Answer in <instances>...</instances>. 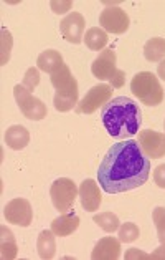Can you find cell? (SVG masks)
Here are the masks:
<instances>
[{
    "label": "cell",
    "mask_w": 165,
    "mask_h": 260,
    "mask_svg": "<svg viewBox=\"0 0 165 260\" xmlns=\"http://www.w3.org/2000/svg\"><path fill=\"white\" fill-rule=\"evenodd\" d=\"M139 236H141V231H139V227L134 222H126V224L119 225V229H117V237L120 242H124V244L134 242Z\"/></svg>",
    "instance_id": "24"
},
{
    "label": "cell",
    "mask_w": 165,
    "mask_h": 260,
    "mask_svg": "<svg viewBox=\"0 0 165 260\" xmlns=\"http://www.w3.org/2000/svg\"><path fill=\"white\" fill-rule=\"evenodd\" d=\"M79 227V217L76 214H61L60 217L53 219L52 231L56 237H68Z\"/></svg>",
    "instance_id": "16"
},
{
    "label": "cell",
    "mask_w": 165,
    "mask_h": 260,
    "mask_svg": "<svg viewBox=\"0 0 165 260\" xmlns=\"http://www.w3.org/2000/svg\"><path fill=\"white\" fill-rule=\"evenodd\" d=\"M50 80H52V85L56 91L63 90V88L69 86L74 81V77L71 75V70H69L68 65H63L61 68L56 70L55 73L50 75Z\"/></svg>",
    "instance_id": "22"
},
{
    "label": "cell",
    "mask_w": 165,
    "mask_h": 260,
    "mask_svg": "<svg viewBox=\"0 0 165 260\" xmlns=\"http://www.w3.org/2000/svg\"><path fill=\"white\" fill-rule=\"evenodd\" d=\"M152 220L155 224L158 240H160V244H165V207H155L152 212Z\"/></svg>",
    "instance_id": "25"
},
{
    "label": "cell",
    "mask_w": 165,
    "mask_h": 260,
    "mask_svg": "<svg viewBox=\"0 0 165 260\" xmlns=\"http://www.w3.org/2000/svg\"><path fill=\"white\" fill-rule=\"evenodd\" d=\"M10 50H12V35L9 30L2 28V60L0 63L5 65L10 58Z\"/></svg>",
    "instance_id": "27"
},
{
    "label": "cell",
    "mask_w": 165,
    "mask_h": 260,
    "mask_svg": "<svg viewBox=\"0 0 165 260\" xmlns=\"http://www.w3.org/2000/svg\"><path fill=\"white\" fill-rule=\"evenodd\" d=\"M0 250H2L4 260H14L18 253V247H17L14 234L5 225L0 227Z\"/></svg>",
    "instance_id": "19"
},
{
    "label": "cell",
    "mask_w": 165,
    "mask_h": 260,
    "mask_svg": "<svg viewBox=\"0 0 165 260\" xmlns=\"http://www.w3.org/2000/svg\"><path fill=\"white\" fill-rule=\"evenodd\" d=\"M126 258H150V255L141 252L139 249H131L128 253H126Z\"/></svg>",
    "instance_id": "30"
},
{
    "label": "cell",
    "mask_w": 165,
    "mask_h": 260,
    "mask_svg": "<svg viewBox=\"0 0 165 260\" xmlns=\"http://www.w3.org/2000/svg\"><path fill=\"white\" fill-rule=\"evenodd\" d=\"M79 202L85 211L94 212L98 211L101 202H103V196L99 192V186L94 179H85L79 186Z\"/></svg>",
    "instance_id": "12"
},
{
    "label": "cell",
    "mask_w": 165,
    "mask_h": 260,
    "mask_svg": "<svg viewBox=\"0 0 165 260\" xmlns=\"http://www.w3.org/2000/svg\"><path fill=\"white\" fill-rule=\"evenodd\" d=\"M78 81H73L71 85L63 88V90H58L53 96V105L55 110L60 113H66L71 111L73 108L78 106Z\"/></svg>",
    "instance_id": "13"
},
{
    "label": "cell",
    "mask_w": 165,
    "mask_h": 260,
    "mask_svg": "<svg viewBox=\"0 0 165 260\" xmlns=\"http://www.w3.org/2000/svg\"><path fill=\"white\" fill-rule=\"evenodd\" d=\"M119 257H120V240L114 237L101 239L91 252L93 260H117Z\"/></svg>",
    "instance_id": "14"
},
{
    "label": "cell",
    "mask_w": 165,
    "mask_h": 260,
    "mask_svg": "<svg viewBox=\"0 0 165 260\" xmlns=\"http://www.w3.org/2000/svg\"><path fill=\"white\" fill-rule=\"evenodd\" d=\"M163 128H165V123H163Z\"/></svg>",
    "instance_id": "33"
},
{
    "label": "cell",
    "mask_w": 165,
    "mask_h": 260,
    "mask_svg": "<svg viewBox=\"0 0 165 260\" xmlns=\"http://www.w3.org/2000/svg\"><path fill=\"white\" fill-rule=\"evenodd\" d=\"M93 222H94V224H98L101 229H103L104 232H107V234L116 232L119 229V225H120L119 217H117L116 214H112V212H101V214H96L93 217Z\"/></svg>",
    "instance_id": "23"
},
{
    "label": "cell",
    "mask_w": 165,
    "mask_h": 260,
    "mask_svg": "<svg viewBox=\"0 0 165 260\" xmlns=\"http://www.w3.org/2000/svg\"><path fill=\"white\" fill-rule=\"evenodd\" d=\"M101 119L109 136L116 139H131L141 129L142 111L134 100L117 96L103 106Z\"/></svg>",
    "instance_id": "2"
},
{
    "label": "cell",
    "mask_w": 165,
    "mask_h": 260,
    "mask_svg": "<svg viewBox=\"0 0 165 260\" xmlns=\"http://www.w3.org/2000/svg\"><path fill=\"white\" fill-rule=\"evenodd\" d=\"M154 181L160 189H165V164H160L154 169Z\"/></svg>",
    "instance_id": "28"
},
{
    "label": "cell",
    "mask_w": 165,
    "mask_h": 260,
    "mask_svg": "<svg viewBox=\"0 0 165 260\" xmlns=\"http://www.w3.org/2000/svg\"><path fill=\"white\" fill-rule=\"evenodd\" d=\"M85 28H86L85 17L78 14V12H71V14L66 15L60 23L63 39L69 43H73V45H78V43L85 40Z\"/></svg>",
    "instance_id": "10"
},
{
    "label": "cell",
    "mask_w": 165,
    "mask_h": 260,
    "mask_svg": "<svg viewBox=\"0 0 165 260\" xmlns=\"http://www.w3.org/2000/svg\"><path fill=\"white\" fill-rule=\"evenodd\" d=\"M139 146L149 159H160L165 156V133L152 129L139 131Z\"/></svg>",
    "instance_id": "8"
},
{
    "label": "cell",
    "mask_w": 165,
    "mask_h": 260,
    "mask_svg": "<svg viewBox=\"0 0 165 260\" xmlns=\"http://www.w3.org/2000/svg\"><path fill=\"white\" fill-rule=\"evenodd\" d=\"M73 2H69V0H65V2H52L50 4V7H52V10L55 12V14H65V12H69V9H71Z\"/></svg>",
    "instance_id": "29"
},
{
    "label": "cell",
    "mask_w": 165,
    "mask_h": 260,
    "mask_svg": "<svg viewBox=\"0 0 165 260\" xmlns=\"http://www.w3.org/2000/svg\"><path fill=\"white\" fill-rule=\"evenodd\" d=\"M131 91L139 98V101L147 106H157L163 101V90L160 81L150 72L137 73L131 81Z\"/></svg>",
    "instance_id": "3"
},
{
    "label": "cell",
    "mask_w": 165,
    "mask_h": 260,
    "mask_svg": "<svg viewBox=\"0 0 165 260\" xmlns=\"http://www.w3.org/2000/svg\"><path fill=\"white\" fill-rule=\"evenodd\" d=\"M78 196H79V189L76 187L74 181L68 179V177L56 179L52 184V189H50V198H52L55 209L63 214L71 211Z\"/></svg>",
    "instance_id": "4"
},
{
    "label": "cell",
    "mask_w": 165,
    "mask_h": 260,
    "mask_svg": "<svg viewBox=\"0 0 165 260\" xmlns=\"http://www.w3.org/2000/svg\"><path fill=\"white\" fill-rule=\"evenodd\" d=\"M157 75H158V78H162L165 81V58L158 63V67H157Z\"/></svg>",
    "instance_id": "32"
},
{
    "label": "cell",
    "mask_w": 165,
    "mask_h": 260,
    "mask_svg": "<svg viewBox=\"0 0 165 260\" xmlns=\"http://www.w3.org/2000/svg\"><path fill=\"white\" fill-rule=\"evenodd\" d=\"M111 100H112V86L104 83L96 85L78 103L76 113H79V115H91V113L98 111L99 108H103L106 103H109Z\"/></svg>",
    "instance_id": "6"
},
{
    "label": "cell",
    "mask_w": 165,
    "mask_h": 260,
    "mask_svg": "<svg viewBox=\"0 0 165 260\" xmlns=\"http://www.w3.org/2000/svg\"><path fill=\"white\" fill-rule=\"evenodd\" d=\"M4 215L9 224H15L20 227H28L33 220V211L27 199H14L4 207Z\"/></svg>",
    "instance_id": "9"
},
{
    "label": "cell",
    "mask_w": 165,
    "mask_h": 260,
    "mask_svg": "<svg viewBox=\"0 0 165 260\" xmlns=\"http://www.w3.org/2000/svg\"><path fill=\"white\" fill-rule=\"evenodd\" d=\"M53 231H42L36 239L38 255L43 260H52L56 255V240Z\"/></svg>",
    "instance_id": "17"
},
{
    "label": "cell",
    "mask_w": 165,
    "mask_h": 260,
    "mask_svg": "<svg viewBox=\"0 0 165 260\" xmlns=\"http://www.w3.org/2000/svg\"><path fill=\"white\" fill-rule=\"evenodd\" d=\"M86 43V47L90 50H94V52H99V50H103L107 42H109V39H107V31H104L101 27H93L86 31L85 35V40H82Z\"/></svg>",
    "instance_id": "21"
},
{
    "label": "cell",
    "mask_w": 165,
    "mask_h": 260,
    "mask_svg": "<svg viewBox=\"0 0 165 260\" xmlns=\"http://www.w3.org/2000/svg\"><path fill=\"white\" fill-rule=\"evenodd\" d=\"M14 96L20 111L23 113L25 118L31 119V121H42L47 116V106L42 100L31 94L30 90H27L23 85H15L14 86Z\"/></svg>",
    "instance_id": "5"
},
{
    "label": "cell",
    "mask_w": 165,
    "mask_h": 260,
    "mask_svg": "<svg viewBox=\"0 0 165 260\" xmlns=\"http://www.w3.org/2000/svg\"><path fill=\"white\" fill-rule=\"evenodd\" d=\"M150 258H157V260H165V244H160L158 249L154 250V253L150 255Z\"/></svg>",
    "instance_id": "31"
},
{
    "label": "cell",
    "mask_w": 165,
    "mask_h": 260,
    "mask_svg": "<svg viewBox=\"0 0 165 260\" xmlns=\"http://www.w3.org/2000/svg\"><path fill=\"white\" fill-rule=\"evenodd\" d=\"M150 176V159L136 139L112 144L98 169L99 186L107 194H120L137 189Z\"/></svg>",
    "instance_id": "1"
},
{
    "label": "cell",
    "mask_w": 165,
    "mask_h": 260,
    "mask_svg": "<svg viewBox=\"0 0 165 260\" xmlns=\"http://www.w3.org/2000/svg\"><path fill=\"white\" fill-rule=\"evenodd\" d=\"M116 53L112 50H103L99 56L93 61L91 65V73L93 77L98 80H112L119 73V68L116 67Z\"/></svg>",
    "instance_id": "11"
},
{
    "label": "cell",
    "mask_w": 165,
    "mask_h": 260,
    "mask_svg": "<svg viewBox=\"0 0 165 260\" xmlns=\"http://www.w3.org/2000/svg\"><path fill=\"white\" fill-rule=\"evenodd\" d=\"M36 65H38V70L52 75L58 68L65 65V63H63V56L60 52H56V50H45V52H42L40 56H38Z\"/></svg>",
    "instance_id": "18"
},
{
    "label": "cell",
    "mask_w": 165,
    "mask_h": 260,
    "mask_svg": "<svg viewBox=\"0 0 165 260\" xmlns=\"http://www.w3.org/2000/svg\"><path fill=\"white\" fill-rule=\"evenodd\" d=\"M4 139H5V144H7L10 149L22 151L27 148L30 143V133L27 128H23V126L14 124V126H10V128H7Z\"/></svg>",
    "instance_id": "15"
},
{
    "label": "cell",
    "mask_w": 165,
    "mask_h": 260,
    "mask_svg": "<svg viewBox=\"0 0 165 260\" xmlns=\"http://www.w3.org/2000/svg\"><path fill=\"white\" fill-rule=\"evenodd\" d=\"M144 56L147 61H162L165 58V39L154 37L145 42Z\"/></svg>",
    "instance_id": "20"
},
{
    "label": "cell",
    "mask_w": 165,
    "mask_h": 260,
    "mask_svg": "<svg viewBox=\"0 0 165 260\" xmlns=\"http://www.w3.org/2000/svg\"><path fill=\"white\" fill-rule=\"evenodd\" d=\"M99 25L104 31L109 34H126L129 30L131 18L122 9L119 7H106L99 15Z\"/></svg>",
    "instance_id": "7"
},
{
    "label": "cell",
    "mask_w": 165,
    "mask_h": 260,
    "mask_svg": "<svg viewBox=\"0 0 165 260\" xmlns=\"http://www.w3.org/2000/svg\"><path fill=\"white\" fill-rule=\"evenodd\" d=\"M38 83H40V72H38V68H35V67L28 68L27 72H25V75H23L22 85L27 88V90L33 91L35 88L38 86Z\"/></svg>",
    "instance_id": "26"
}]
</instances>
